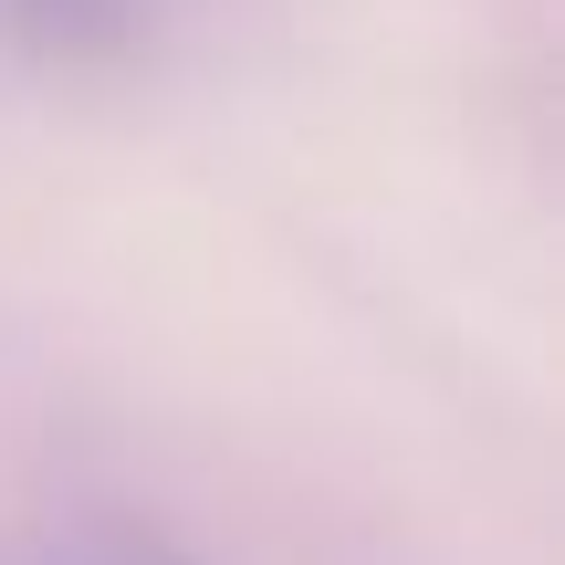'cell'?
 Segmentation results:
<instances>
[{
  "mask_svg": "<svg viewBox=\"0 0 565 565\" xmlns=\"http://www.w3.org/2000/svg\"><path fill=\"white\" fill-rule=\"evenodd\" d=\"M137 32V0H0V53L11 63H95Z\"/></svg>",
  "mask_w": 565,
  "mask_h": 565,
  "instance_id": "1",
  "label": "cell"
},
{
  "mask_svg": "<svg viewBox=\"0 0 565 565\" xmlns=\"http://www.w3.org/2000/svg\"><path fill=\"white\" fill-rule=\"evenodd\" d=\"M0 565H189V555L137 513H63V524L0 545Z\"/></svg>",
  "mask_w": 565,
  "mask_h": 565,
  "instance_id": "2",
  "label": "cell"
}]
</instances>
